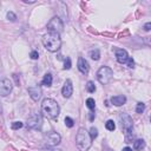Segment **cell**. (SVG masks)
Masks as SVG:
<instances>
[{
  "mask_svg": "<svg viewBox=\"0 0 151 151\" xmlns=\"http://www.w3.org/2000/svg\"><path fill=\"white\" fill-rule=\"evenodd\" d=\"M41 113L44 117L48 119H57L60 113L59 104L52 98L44 99L41 103Z\"/></svg>",
  "mask_w": 151,
  "mask_h": 151,
  "instance_id": "obj_1",
  "label": "cell"
},
{
  "mask_svg": "<svg viewBox=\"0 0 151 151\" xmlns=\"http://www.w3.org/2000/svg\"><path fill=\"white\" fill-rule=\"evenodd\" d=\"M76 145L79 151H87L92 145V139L85 127H79L76 134Z\"/></svg>",
  "mask_w": 151,
  "mask_h": 151,
  "instance_id": "obj_2",
  "label": "cell"
},
{
  "mask_svg": "<svg viewBox=\"0 0 151 151\" xmlns=\"http://www.w3.org/2000/svg\"><path fill=\"white\" fill-rule=\"evenodd\" d=\"M42 45L50 52H57L61 46L60 34L48 32L42 37Z\"/></svg>",
  "mask_w": 151,
  "mask_h": 151,
  "instance_id": "obj_3",
  "label": "cell"
},
{
  "mask_svg": "<svg viewBox=\"0 0 151 151\" xmlns=\"http://www.w3.org/2000/svg\"><path fill=\"white\" fill-rule=\"evenodd\" d=\"M112 78H113V71L109 66H101L97 71V79L103 85L110 84L111 80H112Z\"/></svg>",
  "mask_w": 151,
  "mask_h": 151,
  "instance_id": "obj_4",
  "label": "cell"
},
{
  "mask_svg": "<svg viewBox=\"0 0 151 151\" xmlns=\"http://www.w3.org/2000/svg\"><path fill=\"white\" fill-rule=\"evenodd\" d=\"M64 29V24L59 17H53L48 22H47V31L52 33H58L60 34Z\"/></svg>",
  "mask_w": 151,
  "mask_h": 151,
  "instance_id": "obj_5",
  "label": "cell"
},
{
  "mask_svg": "<svg viewBox=\"0 0 151 151\" xmlns=\"http://www.w3.org/2000/svg\"><path fill=\"white\" fill-rule=\"evenodd\" d=\"M26 125H27L28 129H32V130H40V129H41V125H42V117H41V114H39V113H33V114H31V116L27 118Z\"/></svg>",
  "mask_w": 151,
  "mask_h": 151,
  "instance_id": "obj_6",
  "label": "cell"
},
{
  "mask_svg": "<svg viewBox=\"0 0 151 151\" xmlns=\"http://www.w3.org/2000/svg\"><path fill=\"white\" fill-rule=\"evenodd\" d=\"M119 119H120V125L125 130V132L127 134H131V131L133 129V120H132V118L127 113H120Z\"/></svg>",
  "mask_w": 151,
  "mask_h": 151,
  "instance_id": "obj_7",
  "label": "cell"
},
{
  "mask_svg": "<svg viewBox=\"0 0 151 151\" xmlns=\"http://www.w3.org/2000/svg\"><path fill=\"white\" fill-rule=\"evenodd\" d=\"M60 140L61 137L57 132H48L45 134V143L48 146H57L58 144H60Z\"/></svg>",
  "mask_w": 151,
  "mask_h": 151,
  "instance_id": "obj_8",
  "label": "cell"
},
{
  "mask_svg": "<svg viewBox=\"0 0 151 151\" xmlns=\"http://www.w3.org/2000/svg\"><path fill=\"white\" fill-rule=\"evenodd\" d=\"M13 90V84L9 79L5 78L2 80H0V96L1 97H6L8 96Z\"/></svg>",
  "mask_w": 151,
  "mask_h": 151,
  "instance_id": "obj_9",
  "label": "cell"
},
{
  "mask_svg": "<svg viewBox=\"0 0 151 151\" xmlns=\"http://www.w3.org/2000/svg\"><path fill=\"white\" fill-rule=\"evenodd\" d=\"M27 91H28V94H29V97L32 98V100L38 101V100L40 99V97H41V88H40L39 85L29 86V87L27 88Z\"/></svg>",
  "mask_w": 151,
  "mask_h": 151,
  "instance_id": "obj_10",
  "label": "cell"
},
{
  "mask_svg": "<svg viewBox=\"0 0 151 151\" xmlns=\"http://www.w3.org/2000/svg\"><path fill=\"white\" fill-rule=\"evenodd\" d=\"M61 94L64 98H70L72 94H73V85H72V81L70 79H67L61 88Z\"/></svg>",
  "mask_w": 151,
  "mask_h": 151,
  "instance_id": "obj_11",
  "label": "cell"
},
{
  "mask_svg": "<svg viewBox=\"0 0 151 151\" xmlns=\"http://www.w3.org/2000/svg\"><path fill=\"white\" fill-rule=\"evenodd\" d=\"M77 66H78V70H79L80 73H83V74H87V73H88L90 66H88V63H87V60H86L85 58L79 57V58H78Z\"/></svg>",
  "mask_w": 151,
  "mask_h": 151,
  "instance_id": "obj_12",
  "label": "cell"
},
{
  "mask_svg": "<svg viewBox=\"0 0 151 151\" xmlns=\"http://www.w3.org/2000/svg\"><path fill=\"white\" fill-rule=\"evenodd\" d=\"M129 54H127V52L125 51V50H123V48H118L117 51H116V59H117V61L118 63H120V64H126L127 63V60H129Z\"/></svg>",
  "mask_w": 151,
  "mask_h": 151,
  "instance_id": "obj_13",
  "label": "cell"
},
{
  "mask_svg": "<svg viewBox=\"0 0 151 151\" xmlns=\"http://www.w3.org/2000/svg\"><path fill=\"white\" fill-rule=\"evenodd\" d=\"M111 103L116 106H122L126 103V97L125 96H113L111 98Z\"/></svg>",
  "mask_w": 151,
  "mask_h": 151,
  "instance_id": "obj_14",
  "label": "cell"
},
{
  "mask_svg": "<svg viewBox=\"0 0 151 151\" xmlns=\"http://www.w3.org/2000/svg\"><path fill=\"white\" fill-rule=\"evenodd\" d=\"M52 81H53L52 74H51V73H46V74L44 76V78H42V81H41V84L48 87V86H51V85H52Z\"/></svg>",
  "mask_w": 151,
  "mask_h": 151,
  "instance_id": "obj_15",
  "label": "cell"
},
{
  "mask_svg": "<svg viewBox=\"0 0 151 151\" xmlns=\"http://www.w3.org/2000/svg\"><path fill=\"white\" fill-rule=\"evenodd\" d=\"M145 147V142L144 139H136L133 142V149L134 150H143Z\"/></svg>",
  "mask_w": 151,
  "mask_h": 151,
  "instance_id": "obj_16",
  "label": "cell"
},
{
  "mask_svg": "<svg viewBox=\"0 0 151 151\" xmlns=\"http://www.w3.org/2000/svg\"><path fill=\"white\" fill-rule=\"evenodd\" d=\"M90 57H91L93 60H98V59L100 58V52H99V50L96 48V50L90 51Z\"/></svg>",
  "mask_w": 151,
  "mask_h": 151,
  "instance_id": "obj_17",
  "label": "cell"
},
{
  "mask_svg": "<svg viewBox=\"0 0 151 151\" xmlns=\"http://www.w3.org/2000/svg\"><path fill=\"white\" fill-rule=\"evenodd\" d=\"M86 106L91 110V111H93L94 109H96V103H94V99L93 98H87L86 99Z\"/></svg>",
  "mask_w": 151,
  "mask_h": 151,
  "instance_id": "obj_18",
  "label": "cell"
},
{
  "mask_svg": "<svg viewBox=\"0 0 151 151\" xmlns=\"http://www.w3.org/2000/svg\"><path fill=\"white\" fill-rule=\"evenodd\" d=\"M86 90H87V92H90V93H93L94 91H96V85H94V83L93 81H87L86 83Z\"/></svg>",
  "mask_w": 151,
  "mask_h": 151,
  "instance_id": "obj_19",
  "label": "cell"
},
{
  "mask_svg": "<svg viewBox=\"0 0 151 151\" xmlns=\"http://www.w3.org/2000/svg\"><path fill=\"white\" fill-rule=\"evenodd\" d=\"M105 127H106V130H109V131H114V129H116V124L113 123V120H107L106 123H105Z\"/></svg>",
  "mask_w": 151,
  "mask_h": 151,
  "instance_id": "obj_20",
  "label": "cell"
},
{
  "mask_svg": "<svg viewBox=\"0 0 151 151\" xmlns=\"http://www.w3.org/2000/svg\"><path fill=\"white\" fill-rule=\"evenodd\" d=\"M88 134H90L91 139H94V138H97V136H98V130H97L94 126H92V127L90 129V132H88Z\"/></svg>",
  "mask_w": 151,
  "mask_h": 151,
  "instance_id": "obj_21",
  "label": "cell"
},
{
  "mask_svg": "<svg viewBox=\"0 0 151 151\" xmlns=\"http://www.w3.org/2000/svg\"><path fill=\"white\" fill-rule=\"evenodd\" d=\"M145 110V104L144 103H138L136 106V112L137 113H143Z\"/></svg>",
  "mask_w": 151,
  "mask_h": 151,
  "instance_id": "obj_22",
  "label": "cell"
},
{
  "mask_svg": "<svg viewBox=\"0 0 151 151\" xmlns=\"http://www.w3.org/2000/svg\"><path fill=\"white\" fill-rule=\"evenodd\" d=\"M65 125H66L67 127H73V125H74L73 119H72L71 117H65Z\"/></svg>",
  "mask_w": 151,
  "mask_h": 151,
  "instance_id": "obj_23",
  "label": "cell"
},
{
  "mask_svg": "<svg viewBox=\"0 0 151 151\" xmlns=\"http://www.w3.org/2000/svg\"><path fill=\"white\" fill-rule=\"evenodd\" d=\"M71 66H72V64H71V59L67 57V58L65 59V63H64V70H70Z\"/></svg>",
  "mask_w": 151,
  "mask_h": 151,
  "instance_id": "obj_24",
  "label": "cell"
},
{
  "mask_svg": "<svg viewBox=\"0 0 151 151\" xmlns=\"http://www.w3.org/2000/svg\"><path fill=\"white\" fill-rule=\"evenodd\" d=\"M6 17H7V19L11 20V21H15V20H17V15H15L13 12H8V13L6 14Z\"/></svg>",
  "mask_w": 151,
  "mask_h": 151,
  "instance_id": "obj_25",
  "label": "cell"
},
{
  "mask_svg": "<svg viewBox=\"0 0 151 151\" xmlns=\"http://www.w3.org/2000/svg\"><path fill=\"white\" fill-rule=\"evenodd\" d=\"M22 123L21 122H14V123H12V129L13 130H18V129H20V127H22Z\"/></svg>",
  "mask_w": 151,
  "mask_h": 151,
  "instance_id": "obj_26",
  "label": "cell"
},
{
  "mask_svg": "<svg viewBox=\"0 0 151 151\" xmlns=\"http://www.w3.org/2000/svg\"><path fill=\"white\" fill-rule=\"evenodd\" d=\"M126 65H127V67H130V68H133V67H134V61H133V59H132L131 57L129 58V60H127Z\"/></svg>",
  "mask_w": 151,
  "mask_h": 151,
  "instance_id": "obj_27",
  "label": "cell"
},
{
  "mask_svg": "<svg viewBox=\"0 0 151 151\" xmlns=\"http://www.w3.org/2000/svg\"><path fill=\"white\" fill-rule=\"evenodd\" d=\"M29 57H31V59H34V60H35V59L39 58V53H38L37 51H32L31 54H29Z\"/></svg>",
  "mask_w": 151,
  "mask_h": 151,
  "instance_id": "obj_28",
  "label": "cell"
},
{
  "mask_svg": "<svg viewBox=\"0 0 151 151\" xmlns=\"http://www.w3.org/2000/svg\"><path fill=\"white\" fill-rule=\"evenodd\" d=\"M150 27H151V22H146V24L144 25V29H145L146 32L150 31Z\"/></svg>",
  "mask_w": 151,
  "mask_h": 151,
  "instance_id": "obj_29",
  "label": "cell"
},
{
  "mask_svg": "<svg viewBox=\"0 0 151 151\" xmlns=\"http://www.w3.org/2000/svg\"><path fill=\"white\" fill-rule=\"evenodd\" d=\"M123 151H132V149H131V147H129V146H125V147L123 149Z\"/></svg>",
  "mask_w": 151,
  "mask_h": 151,
  "instance_id": "obj_30",
  "label": "cell"
},
{
  "mask_svg": "<svg viewBox=\"0 0 151 151\" xmlns=\"http://www.w3.org/2000/svg\"><path fill=\"white\" fill-rule=\"evenodd\" d=\"M93 118H94V113L91 112V113H90V120H93Z\"/></svg>",
  "mask_w": 151,
  "mask_h": 151,
  "instance_id": "obj_31",
  "label": "cell"
},
{
  "mask_svg": "<svg viewBox=\"0 0 151 151\" xmlns=\"http://www.w3.org/2000/svg\"><path fill=\"white\" fill-rule=\"evenodd\" d=\"M47 151H61V150H55V149H51V150H47Z\"/></svg>",
  "mask_w": 151,
  "mask_h": 151,
  "instance_id": "obj_32",
  "label": "cell"
},
{
  "mask_svg": "<svg viewBox=\"0 0 151 151\" xmlns=\"http://www.w3.org/2000/svg\"><path fill=\"white\" fill-rule=\"evenodd\" d=\"M1 112H2V106H1V103H0V114H1Z\"/></svg>",
  "mask_w": 151,
  "mask_h": 151,
  "instance_id": "obj_33",
  "label": "cell"
}]
</instances>
